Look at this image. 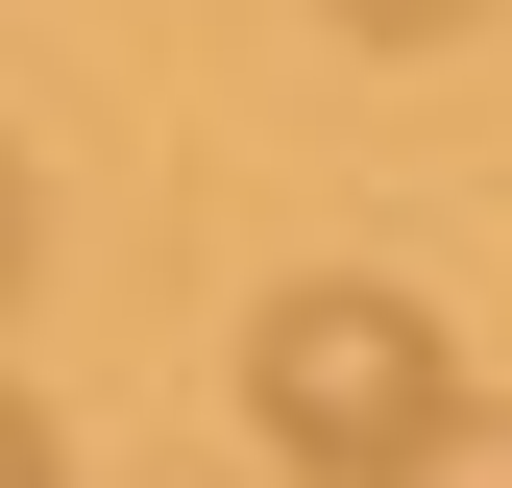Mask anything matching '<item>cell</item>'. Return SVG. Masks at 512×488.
Wrapping results in <instances>:
<instances>
[{"mask_svg":"<svg viewBox=\"0 0 512 488\" xmlns=\"http://www.w3.org/2000/svg\"><path fill=\"white\" fill-rule=\"evenodd\" d=\"M244 415H269L293 488H439V464L488 440V366H464V318L391 293V269H293L269 318H244Z\"/></svg>","mask_w":512,"mask_h":488,"instance_id":"6da1fadb","label":"cell"},{"mask_svg":"<svg viewBox=\"0 0 512 488\" xmlns=\"http://www.w3.org/2000/svg\"><path fill=\"white\" fill-rule=\"evenodd\" d=\"M317 25H366V49H439V25H488V0H317Z\"/></svg>","mask_w":512,"mask_h":488,"instance_id":"7a4b0ae2","label":"cell"},{"mask_svg":"<svg viewBox=\"0 0 512 488\" xmlns=\"http://www.w3.org/2000/svg\"><path fill=\"white\" fill-rule=\"evenodd\" d=\"M0 488H49V391H0Z\"/></svg>","mask_w":512,"mask_h":488,"instance_id":"3957f363","label":"cell"},{"mask_svg":"<svg viewBox=\"0 0 512 488\" xmlns=\"http://www.w3.org/2000/svg\"><path fill=\"white\" fill-rule=\"evenodd\" d=\"M25 244H49V220H25V147H0V293H25Z\"/></svg>","mask_w":512,"mask_h":488,"instance_id":"277c9868","label":"cell"}]
</instances>
